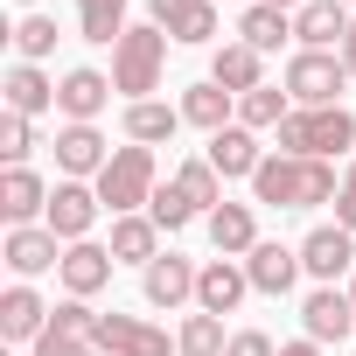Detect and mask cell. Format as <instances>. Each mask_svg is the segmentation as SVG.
Here are the masks:
<instances>
[{"mask_svg":"<svg viewBox=\"0 0 356 356\" xmlns=\"http://www.w3.org/2000/svg\"><path fill=\"white\" fill-rule=\"evenodd\" d=\"M342 182H335V161H293V154H266L259 175H252V203L259 210H321L335 203Z\"/></svg>","mask_w":356,"mask_h":356,"instance_id":"6da1fadb","label":"cell"},{"mask_svg":"<svg viewBox=\"0 0 356 356\" xmlns=\"http://www.w3.org/2000/svg\"><path fill=\"white\" fill-rule=\"evenodd\" d=\"M280 147L273 154H293V161H342L349 147H356V112H342V105H321V112H286V126L273 133Z\"/></svg>","mask_w":356,"mask_h":356,"instance_id":"7a4b0ae2","label":"cell"},{"mask_svg":"<svg viewBox=\"0 0 356 356\" xmlns=\"http://www.w3.org/2000/svg\"><path fill=\"white\" fill-rule=\"evenodd\" d=\"M98 203H105V217H140L147 203H154V189H161V161H154V147H112V161H105V175H98Z\"/></svg>","mask_w":356,"mask_h":356,"instance_id":"3957f363","label":"cell"},{"mask_svg":"<svg viewBox=\"0 0 356 356\" xmlns=\"http://www.w3.org/2000/svg\"><path fill=\"white\" fill-rule=\"evenodd\" d=\"M161 70H168V29H154V22L126 29L119 49H112V91L126 105H140V98L161 91Z\"/></svg>","mask_w":356,"mask_h":356,"instance_id":"277c9868","label":"cell"},{"mask_svg":"<svg viewBox=\"0 0 356 356\" xmlns=\"http://www.w3.org/2000/svg\"><path fill=\"white\" fill-rule=\"evenodd\" d=\"M286 98L300 105V112H321V105H342V91H349V63L335 56V49H293V63H286Z\"/></svg>","mask_w":356,"mask_h":356,"instance_id":"5b68a950","label":"cell"},{"mask_svg":"<svg viewBox=\"0 0 356 356\" xmlns=\"http://www.w3.org/2000/svg\"><path fill=\"white\" fill-rule=\"evenodd\" d=\"M98 349L105 356H182L168 328H154L147 314H119V307L98 314Z\"/></svg>","mask_w":356,"mask_h":356,"instance_id":"8992f818","label":"cell"},{"mask_svg":"<svg viewBox=\"0 0 356 356\" xmlns=\"http://www.w3.org/2000/svg\"><path fill=\"white\" fill-rule=\"evenodd\" d=\"M29 356H98V314H91V300H56V314H49V328H42V342Z\"/></svg>","mask_w":356,"mask_h":356,"instance_id":"52a82bcc","label":"cell"},{"mask_svg":"<svg viewBox=\"0 0 356 356\" xmlns=\"http://www.w3.org/2000/svg\"><path fill=\"white\" fill-rule=\"evenodd\" d=\"M98 217H105V203H98L91 182H56V189H49V217H42V224H49L63 245H84V238L98 231Z\"/></svg>","mask_w":356,"mask_h":356,"instance_id":"ba28073f","label":"cell"},{"mask_svg":"<svg viewBox=\"0 0 356 356\" xmlns=\"http://www.w3.org/2000/svg\"><path fill=\"white\" fill-rule=\"evenodd\" d=\"M300 266H307V280L335 286L342 273H356V231H342V224H314V231L300 238Z\"/></svg>","mask_w":356,"mask_h":356,"instance_id":"9c48e42d","label":"cell"},{"mask_svg":"<svg viewBox=\"0 0 356 356\" xmlns=\"http://www.w3.org/2000/svg\"><path fill=\"white\" fill-rule=\"evenodd\" d=\"M147 22L168 29V42H217V0H147Z\"/></svg>","mask_w":356,"mask_h":356,"instance_id":"30bf717a","label":"cell"},{"mask_svg":"<svg viewBox=\"0 0 356 356\" xmlns=\"http://www.w3.org/2000/svg\"><path fill=\"white\" fill-rule=\"evenodd\" d=\"M300 328H307V342H349L356 335V300L342 293V286H314L307 300H300Z\"/></svg>","mask_w":356,"mask_h":356,"instance_id":"8fae6325","label":"cell"},{"mask_svg":"<svg viewBox=\"0 0 356 356\" xmlns=\"http://www.w3.org/2000/svg\"><path fill=\"white\" fill-rule=\"evenodd\" d=\"M0 259H8L15 280H35V273H56V266H63V238H56L49 224H22V231H8Z\"/></svg>","mask_w":356,"mask_h":356,"instance_id":"7c38bea8","label":"cell"},{"mask_svg":"<svg viewBox=\"0 0 356 356\" xmlns=\"http://www.w3.org/2000/svg\"><path fill=\"white\" fill-rule=\"evenodd\" d=\"M112 266H119V259H112V245H91V238H84V245H63L56 280H63V293H70V300H91V293H105V286H112Z\"/></svg>","mask_w":356,"mask_h":356,"instance_id":"4fadbf2b","label":"cell"},{"mask_svg":"<svg viewBox=\"0 0 356 356\" xmlns=\"http://www.w3.org/2000/svg\"><path fill=\"white\" fill-rule=\"evenodd\" d=\"M196 273H203V266H189L182 252H161V259L140 273L147 307H168V314H175V307H189V300H196Z\"/></svg>","mask_w":356,"mask_h":356,"instance_id":"5bb4252c","label":"cell"},{"mask_svg":"<svg viewBox=\"0 0 356 356\" xmlns=\"http://www.w3.org/2000/svg\"><path fill=\"white\" fill-rule=\"evenodd\" d=\"M105 105H112V77H105V70L84 63V70H63V77H56V112H63L70 126H91Z\"/></svg>","mask_w":356,"mask_h":356,"instance_id":"9a60e30c","label":"cell"},{"mask_svg":"<svg viewBox=\"0 0 356 356\" xmlns=\"http://www.w3.org/2000/svg\"><path fill=\"white\" fill-rule=\"evenodd\" d=\"M245 273H252V293H293V280L307 273L300 266V245H280V238H259L252 245V259H245Z\"/></svg>","mask_w":356,"mask_h":356,"instance_id":"2e32d148","label":"cell"},{"mask_svg":"<svg viewBox=\"0 0 356 356\" xmlns=\"http://www.w3.org/2000/svg\"><path fill=\"white\" fill-rule=\"evenodd\" d=\"M49 314H56V307H49L29 280H15L8 293H0V335H8V342H29V349H35L42 328H49Z\"/></svg>","mask_w":356,"mask_h":356,"instance_id":"e0dca14e","label":"cell"},{"mask_svg":"<svg viewBox=\"0 0 356 356\" xmlns=\"http://www.w3.org/2000/svg\"><path fill=\"white\" fill-rule=\"evenodd\" d=\"M105 161H112V147H105L98 126H63V133H56V168H63V182H98Z\"/></svg>","mask_w":356,"mask_h":356,"instance_id":"ac0fdd59","label":"cell"},{"mask_svg":"<svg viewBox=\"0 0 356 356\" xmlns=\"http://www.w3.org/2000/svg\"><path fill=\"white\" fill-rule=\"evenodd\" d=\"M349 22H356V8H342V0H307V8L293 15V42H300V49H335V56H342Z\"/></svg>","mask_w":356,"mask_h":356,"instance_id":"d6986e66","label":"cell"},{"mask_svg":"<svg viewBox=\"0 0 356 356\" xmlns=\"http://www.w3.org/2000/svg\"><path fill=\"white\" fill-rule=\"evenodd\" d=\"M203 161L224 175V182H252L259 161H266V147H259V133H252V126H224V133H210Z\"/></svg>","mask_w":356,"mask_h":356,"instance_id":"ffe728a7","label":"cell"},{"mask_svg":"<svg viewBox=\"0 0 356 356\" xmlns=\"http://www.w3.org/2000/svg\"><path fill=\"white\" fill-rule=\"evenodd\" d=\"M0 217H8V231L49 217V182L35 168H8V175H0Z\"/></svg>","mask_w":356,"mask_h":356,"instance_id":"44dd1931","label":"cell"},{"mask_svg":"<svg viewBox=\"0 0 356 356\" xmlns=\"http://www.w3.org/2000/svg\"><path fill=\"white\" fill-rule=\"evenodd\" d=\"M245 293H252L245 259H210V266L196 273V307H203V314H238Z\"/></svg>","mask_w":356,"mask_h":356,"instance_id":"7402d4cb","label":"cell"},{"mask_svg":"<svg viewBox=\"0 0 356 356\" xmlns=\"http://www.w3.org/2000/svg\"><path fill=\"white\" fill-rule=\"evenodd\" d=\"M259 203H217L203 224H210V245H217V259H252V245H259V217H252Z\"/></svg>","mask_w":356,"mask_h":356,"instance_id":"603a6c76","label":"cell"},{"mask_svg":"<svg viewBox=\"0 0 356 356\" xmlns=\"http://www.w3.org/2000/svg\"><path fill=\"white\" fill-rule=\"evenodd\" d=\"M182 126L224 133V126H238V98H231L217 77H203V84H189V91H182Z\"/></svg>","mask_w":356,"mask_h":356,"instance_id":"cb8c5ba5","label":"cell"},{"mask_svg":"<svg viewBox=\"0 0 356 356\" xmlns=\"http://www.w3.org/2000/svg\"><path fill=\"white\" fill-rule=\"evenodd\" d=\"M161 238H168V231H161L147 210H140V217H112V259H119V266H140V273H147V266L161 259Z\"/></svg>","mask_w":356,"mask_h":356,"instance_id":"d4e9b609","label":"cell"},{"mask_svg":"<svg viewBox=\"0 0 356 356\" xmlns=\"http://www.w3.org/2000/svg\"><path fill=\"white\" fill-rule=\"evenodd\" d=\"M210 77H217L231 98H245V91H259V84H266V56H259V49H245V42H217Z\"/></svg>","mask_w":356,"mask_h":356,"instance_id":"484cf974","label":"cell"},{"mask_svg":"<svg viewBox=\"0 0 356 356\" xmlns=\"http://www.w3.org/2000/svg\"><path fill=\"white\" fill-rule=\"evenodd\" d=\"M238 42L259 49V56H273L280 42H293V15H286V8H266V0H252V8L238 15Z\"/></svg>","mask_w":356,"mask_h":356,"instance_id":"4316f807","label":"cell"},{"mask_svg":"<svg viewBox=\"0 0 356 356\" xmlns=\"http://www.w3.org/2000/svg\"><path fill=\"white\" fill-rule=\"evenodd\" d=\"M8 112H22V119L56 112V77H42V63H15L8 70Z\"/></svg>","mask_w":356,"mask_h":356,"instance_id":"83f0119b","label":"cell"},{"mask_svg":"<svg viewBox=\"0 0 356 356\" xmlns=\"http://www.w3.org/2000/svg\"><path fill=\"white\" fill-rule=\"evenodd\" d=\"M175 133H182V105H161V98L126 105V140H133V147H161V140H175Z\"/></svg>","mask_w":356,"mask_h":356,"instance_id":"f1b7e54d","label":"cell"},{"mask_svg":"<svg viewBox=\"0 0 356 356\" xmlns=\"http://www.w3.org/2000/svg\"><path fill=\"white\" fill-rule=\"evenodd\" d=\"M286 112H293L286 84H259V91H245V98H238V126H252V133H280V126H286Z\"/></svg>","mask_w":356,"mask_h":356,"instance_id":"f546056e","label":"cell"},{"mask_svg":"<svg viewBox=\"0 0 356 356\" xmlns=\"http://www.w3.org/2000/svg\"><path fill=\"white\" fill-rule=\"evenodd\" d=\"M77 29H84V42H112L119 49V35L133 29L126 22V0H77Z\"/></svg>","mask_w":356,"mask_h":356,"instance_id":"4dcf8cb0","label":"cell"},{"mask_svg":"<svg viewBox=\"0 0 356 356\" xmlns=\"http://www.w3.org/2000/svg\"><path fill=\"white\" fill-rule=\"evenodd\" d=\"M175 349H182V356H224L231 349V335H224V314H189L182 328H175Z\"/></svg>","mask_w":356,"mask_h":356,"instance_id":"1f68e13d","label":"cell"},{"mask_svg":"<svg viewBox=\"0 0 356 356\" xmlns=\"http://www.w3.org/2000/svg\"><path fill=\"white\" fill-rule=\"evenodd\" d=\"M175 189H182V196H189V203L210 217V210L224 203V175H217L210 161H182V168H175Z\"/></svg>","mask_w":356,"mask_h":356,"instance_id":"d6a6232c","label":"cell"},{"mask_svg":"<svg viewBox=\"0 0 356 356\" xmlns=\"http://www.w3.org/2000/svg\"><path fill=\"white\" fill-rule=\"evenodd\" d=\"M147 217H154V224H161V231L175 238V231H189V224H196L203 210H196V203H189L182 189H175V182H161V189H154V203H147Z\"/></svg>","mask_w":356,"mask_h":356,"instance_id":"836d02e7","label":"cell"},{"mask_svg":"<svg viewBox=\"0 0 356 356\" xmlns=\"http://www.w3.org/2000/svg\"><path fill=\"white\" fill-rule=\"evenodd\" d=\"M56 49V22L49 15H22L15 22V63H42Z\"/></svg>","mask_w":356,"mask_h":356,"instance_id":"e575fe53","label":"cell"},{"mask_svg":"<svg viewBox=\"0 0 356 356\" xmlns=\"http://www.w3.org/2000/svg\"><path fill=\"white\" fill-rule=\"evenodd\" d=\"M29 154H35V119L8 112V119H0V161H8V168H29Z\"/></svg>","mask_w":356,"mask_h":356,"instance_id":"d590c367","label":"cell"},{"mask_svg":"<svg viewBox=\"0 0 356 356\" xmlns=\"http://www.w3.org/2000/svg\"><path fill=\"white\" fill-rule=\"evenodd\" d=\"M224 356H280V342H273V335H266V328H238V335H231V349H224Z\"/></svg>","mask_w":356,"mask_h":356,"instance_id":"8d00e7d4","label":"cell"},{"mask_svg":"<svg viewBox=\"0 0 356 356\" xmlns=\"http://www.w3.org/2000/svg\"><path fill=\"white\" fill-rule=\"evenodd\" d=\"M335 224H342V231H356V161H349V175H342V196H335Z\"/></svg>","mask_w":356,"mask_h":356,"instance_id":"74e56055","label":"cell"},{"mask_svg":"<svg viewBox=\"0 0 356 356\" xmlns=\"http://www.w3.org/2000/svg\"><path fill=\"white\" fill-rule=\"evenodd\" d=\"M280 356H321V342H307V335H300V342H280Z\"/></svg>","mask_w":356,"mask_h":356,"instance_id":"f35d334b","label":"cell"},{"mask_svg":"<svg viewBox=\"0 0 356 356\" xmlns=\"http://www.w3.org/2000/svg\"><path fill=\"white\" fill-rule=\"evenodd\" d=\"M342 63H349V77H356V22H349V42H342Z\"/></svg>","mask_w":356,"mask_h":356,"instance_id":"ab89813d","label":"cell"},{"mask_svg":"<svg viewBox=\"0 0 356 356\" xmlns=\"http://www.w3.org/2000/svg\"><path fill=\"white\" fill-rule=\"evenodd\" d=\"M266 8H286V15H300V8H307V0H266Z\"/></svg>","mask_w":356,"mask_h":356,"instance_id":"60d3db41","label":"cell"},{"mask_svg":"<svg viewBox=\"0 0 356 356\" xmlns=\"http://www.w3.org/2000/svg\"><path fill=\"white\" fill-rule=\"evenodd\" d=\"M349 300H356V273H349Z\"/></svg>","mask_w":356,"mask_h":356,"instance_id":"b9f144b4","label":"cell"},{"mask_svg":"<svg viewBox=\"0 0 356 356\" xmlns=\"http://www.w3.org/2000/svg\"><path fill=\"white\" fill-rule=\"evenodd\" d=\"M22 8H35V0H22Z\"/></svg>","mask_w":356,"mask_h":356,"instance_id":"7bdbcfd3","label":"cell"},{"mask_svg":"<svg viewBox=\"0 0 356 356\" xmlns=\"http://www.w3.org/2000/svg\"><path fill=\"white\" fill-rule=\"evenodd\" d=\"M342 8H356V0H342Z\"/></svg>","mask_w":356,"mask_h":356,"instance_id":"ee69618b","label":"cell"}]
</instances>
